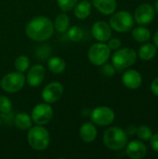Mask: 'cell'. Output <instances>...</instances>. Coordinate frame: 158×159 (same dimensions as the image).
<instances>
[{"label":"cell","mask_w":158,"mask_h":159,"mask_svg":"<svg viewBox=\"0 0 158 159\" xmlns=\"http://www.w3.org/2000/svg\"><path fill=\"white\" fill-rule=\"evenodd\" d=\"M26 35L37 42L49 39L54 33V24L52 20L46 16H37L33 18L25 27Z\"/></svg>","instance_id":"6da1fadb"},{"label":"cell","mask_w":158,"mask_h":159,"mask_svg":"<svg viewBox=\"0 0 158 159\" xmlns=\"http://www.w3.org/2000/svg\"><path fill=\"white\" fill-rule=\"evenodd\" d=\"M128 135L126 131L119 127H111L103 134L104 145L113 151L122 150L128 143Z\"/></svg>","instance_id":"7a4b0ae2"},{"label":"cell","mask_w":158,"mask_h":159,"mask_svg":"<svg viewBox=\"0 0 158 159\" xmlns=\"http://www.w3.org/2000/svg\"><path fill=\"white\" fill-rule=\"evenodd\" d=\"M27 141L33 149L36 151H43L46 150L50 143V135L47 129L43 126L36 125L29 129Z\"/></svg>","instance_id":"3957f363"},{"label":"cell","mask_w":158,"mask_h":159,"mask_svg":"<svg viewBox=\"0 0 158 159\" xmlns=\"http://www.w3.org/2000/svg\"><path fill=\"white\" fill-rule=\"evenodd\" d=\"M138 58V54L135 49L131 48H118L112 56V64L115 70L121 71L132 66Z\"/></svg>","instance_id":"277c9868"},{"label":"cell","mask_w":158,"mask_h":159,"mask_svg":"<svg viewBox=\"0 0 158 159\" xmlns=\"http://www.w3.org/2000/svg\"><path fill=\"white\" fill-rule=\"evenodd\" d=\"M109 25L115 32L126 33L133 28L134 18L131 13L127 10L115 11L109 20Z\"/></svg>","instance_id":"5b68a950"},{"label":"cell","mask_w":158,"mask_h":159,"mask_svg":"<svg viewBox=\"0 0 158 159\" xmlns=\"http://www.w3.org/2000/svg\"><path fill=\"white\" fill-rule=\"evenodd\" d=\"M111 56V50L108 48L107 44L104 42H98L93 44L88 51V61L96 65L102 66L109 60Z\"/></svg>","instance_id":"8992f818"},{"label":"cell","mask_w":158,"mask_h":159,"mask_svg":"<svg viewBox=\"0 0 158 159\" xmlns=\"http://www.w3.org/2000/svg\"><path fill=\"white\" fill-rule=\"evenodd\" d=\"M25 84V76L20 72H11L5 75L1 80V88L8 93H15L20 90Z\"/></svg>","instance_id":"52a82bcc"},{"label":"cell","mask_w":158,"mask_h":159,"mask_svg":"<svg viewBox=\"0 0 158 159\" xmlns=\"http://www.w3.org/2000/svg\"><path fill=\"white\" fill-rule=\"evenodd\" d=\"M115 115L112 108L108 106H98L90 113L92 123L98 126L105 127L111 125L115 120Z\"/></svg>","instance_id":"ba28073f"},{"label":"cell","mask_w":158,"mask_h":159,"mask_svg":"<svg viewBox=\"0 0 158 159\" xmlns=\"http://www.w3.org/2000/svg\"><path fill=\"white\" fill-rule=\"evenodd\" d=\"M31 117L36 125L44 126L53 118V109L47 102L38 103L33 108Z\"/></svg>","instance_id":"9c48e42d"},{"label":"cell","mask_w":158,"mask_h":159,"mask_svg":"<svg viewBox=\"0 0 158 159\" xmlns=\"http://www.w3.org/2000/svg\"><path fill=\"white\" fill-rule=\"evenodd\" d=\"M156 17V9L149 3H142L134 12V21H136L139 25H147L151 23Z\"/></svg>","instance_id":"30bf717a"},{"label":"cell","mask_w":158,"mask_h":159,"mask_svg":"<svg viewBox=\"0 0 158 159\" xmlns=\"http://www.w3.org/2000/svg\"><path fill=\"white\" fill-rule=\"evenodd\" d=\"M63 94V87L60 82H51L47 84L42 90L41 97L43 101L48 104L58 102Z\"/></svg>","instance_id":"8fae6325"},{"label":"cell","mask_w":158,"mask_h":159,"mask_svg":"<svg viewBox=\"0 0 158 159\" xmlns=\"http://www.w3.org/2000/svg\"><path fill=\"white\" fill-rule=\"evenodd\" d=\"M46 76V70L45 67L41 64H34L31 68L28 69L27 76L25 80L30 87L36 88L42 84L44 78Z\"/></svg>","instance_id":"7c38bea8"},{"label":"cell","mask_w":158,"mask_h":159,"mask_svg":"<svg viewBox=\"0 0 158 159\" xmlns=\"http://www.w3.org/2000/svg\"><path fill=\"white\" fill-rule=\"evenodd\" d=\"M91 33L93 37L98 42H107L111 36H112V28L110 25L103 21V20H98L94 22L91 28Z\"/></svg>","instance_id":"4fadbf2b"},{"label":"cell","mask_w":158,"mask_h":159,"mask_svg":"<svg viewBox=\"0 0 158 159\" xmlns=\"http://www.w3.org/2000/svg\"><path fill=\"white\" fill-rule=\"evenodd\" d=\"M126 154L131 159H142L147 155V146L141 140H133L127 143Z\"/></svg>","instance_id":"5bb4252c"},{"label":"cell","mask_w":158,"mask_h":159,"mask_svg":"<svg viewBox=\"0 0 158 159\" xmlns=\"http://www.w3.org/2000/svg\"><path fill=\"white\" fill-rule=\"evenodd\" d=\"M122 83L129 89H137L142 84V75L134 69L127 70L122 75Z\"/></svg>","instance_id":"9a60e30c"},{"label":"cell","mask_w":158,"mask_h":159,"mask_svg":"<svg viewBox=\"0 0 158 159\" xmlns=\"http://www.w3.org/2000/svg\"><path fill=\"white\" fill-rule=\"evenodd\" d=\"M97 129L94 123L85 122L82 124L79 129V136L85 143H92L97 138Z\"/></svg>","instance_id":"2e32d148"},{"label":"cell","mask_w":158,"mask_h":159,"mask_svg":"<svg viewBox=\"0 0 158 159\" xmlns=\"http://www.w3.org/2000/svg\"><path fill=\"white\" fill-rule=\"evenodd\" d=\"M91 4L103 15H112L117 8L116 0H92Z\"/></svg>","instance_id":"e0dca14e"},{"label":"cell","mask_w":158,"mask_h":159,"mask_svg":"<svg viewBox=\"0 0 158 159\" xmlns=\"http://www.w3.org/2000/svg\"><path fill=\"white\" fill-rule=\"evenodd\" d=\"M74 16L78 20L87 19L91 13V3L88 0H82L77 2L75 7H74Z\"/></svg>","instance_id":"ac0fdd59"},{"label":"cell","mask_w":158,"mask_h":159,"mask_svg":"<svg viewBox=\"0 0 158 159\" xmlns=\"http://www.w3.org/2000/svg\"><path fill=\"white\" fill-rule=\"evenodd\" d=\"M156 52H157V48L155 46V44L146 42L139 48L137 54L141 60L147 61L154 59L156 55Z\"/></svg>","instance_id":"d6986e66"},{"label":"cell","mask_w":158,"mask_h":159,"mask_svg":"<svg viewBox=\"0 0 158 159\" xmlns=\"http://www.w3.org/2000/svg\"><path fill=\"white\" fill-rule=\"evenodd\" d=\"M131 34L134 40L139 43H146L152 37L151 31L145 26H138L134 28L131 32Z\"/></svg>","instance_id":"ffe728a7"},{"label":"cell","mask_w":158,"mask_h":159,"mask_svg":"<svg viewBox=\"0 0 158 159\" xmlns=\"http://www.w3.org/2000/svg\"><path fill=\"white\" fill-rule=\"evenodd\" d=\"M14 124L20 130H28L33 125V120L27 113L21 112L14 116Z\"/></svg>","instance_id":"44dd1931"},{"label":"cell","mask_w":158,"mask_h":159,"mask_svg":"<svg viewBox=\"0 0 158 159\" xmlns=\"http://www.w3.org/2000/svg\"><path fill=\"white\" fill-rule=\"evenodd\" d=\"M47 67L51 73L59 75L64 72L66 63L64 60L60 57H51L47 61Z\"/></svg>","instance_id":"7402d4cb"},{"label":"cell","mask_w":158,"mask_h":159,"mask_svg":"<svg viewBox=\"0 0 158 159\" xmlns=\"http://www.w3.org/2000/svg\"><path fill=\"white\" fill-rule=\"evenodd\" d=\"M70 27V19L65 13H60L54 20V28L59 33H65Z\"/></svg>","instance_id":"603a6c76"},{"label":"cell","mask_w":158,"mask_h":159,"mask_svg":"<svg viewBox=\"0 0 158 159\" xmlns=\"http://www.w3.org/2000/svg\"><path fill=\"white\" fill-rule=\"evenodd\" d=\"M14 67L16 71L24 73L30 68V60L27 56L25 55H20L16 58L15 62H14Z\"/></svg>","instance_id":"cb8c5ba5"},{"label":"cell","mask_w":158,"mask_h":159,"mask_svg":"<svg viewBox=\"0 0 158 159\" xmlns=\"http://www.w3.org/2000/svg\"><path fill=\"white\" fill-rule=\"evenodd\" d=\"M67 36L68 38L73 41V42H79L83 39L84 37V31L82 28H80L79 26H72L69 27V29L67 30Z\"/></svg>","instance_id":"d4e9b609"},{"label":"cell","mask_w":158,"mask_h":159,"mask_svg":"<svg viewBox=\"0 0 158 159\" xmlns=\"http://www.w3.org/2000/svg\"><path fill=\"white\" fill-rule=\"evenodd\" d=\"M136 134H137L139 140H141L142 142H148V141H150V139L152 138L154 133H153V130L150 127L143 125V126H141L137 129Z\"/></svg>","instance_id":"484cf974"},{"label":"cell","mask_w":158,"mask_h":159,"mask_svg":"<svg viewBox=\"0 0 158 159\" xmlns=\"http://www.w3.org/2000/svg\"><path fill=\"white\" fill-rule=\"evenodd\" d=\"M78 0H57L58 7L63 11V12H68L75 7L77 4Z\"/></svg>","instance_id":"4316f807"},{"label":"cell","mask_w":158,"mask_h":159,"mask_svg":"<svg viewBox=\"0 0 158 159\" xmlns=\"http://www.w3.org/2000/svg\"><path fill=\"white\" fill-rule=\"evenodd\" d=\"M12 111V102L7 96H0V113L7 114Z\"/></svg>","instance_id":"83f0119b"},{"label":"cell","mask_w":158,"mask_h":159,"mask_svg":"<svg viewBox=\"0 0 158 159\" xmlns=\"http://www.w3.org/2000/svg\"><path fill=\"white\" fill-rule=\"evenodd\" d=\"M102 73L104 76H107V77H111L113 75H115V68L114 67L113 64H110V63H104L102 65Z\"/></svg>","instance_id":"f1b7e54d"},{"label":"cell","mask_w":158,"mask_h":159,"mask_svg":"<svg viewBox=\"0 0 158 159\" xmlns=\"http://www.w3.org/2000/svg\"><path fill=\"white\" fill-rule=\"evenodd\" d=\"M107 42H108V43H107V46H108V48H110L111 51H112V50H114V51L117 50L118 48H120V47H121V45H122L121 40H120L119 38H116V37H115V38H110Z\"/></svg>","instance_id":"f546056e"},{"label":"cell","mask_w":158,"mask_h":159,"mask_svg":"<svg viewBox=\"0 0 158 159\" xmlns=\"http://www.w3.org/2000/svg\"><path fill=\"white\" fill-rule=\"evenodd\" d=\"M150 146L151 148L158 153V132L156 134H153L152 138L150 139Z\"/></svg>","instance_id":"4dcf8cb0"},{"label":"cell","mask_w":158,"mask_h":159,"mask_svg":"<svg viewBox=\"0 0 158 159\" xmlns=\"http://www.w3.org/2000/svg\"><path fill=\"white\" fill-rule=\"evenodd\" d=\"M150 89H151V91L153 92V94L158 97V76L152 81Z\"/></svg>","instance_id":"1f68e13d"},{"label":"cell","mask_w":158,"mask_h":159,"mask_svg":"<svg viewBox=\"0 0 158 159\" xmlns=\"http://www.w3.org/2000/svg\"><path fill=\"white\" fill-rule=\"evenodd\" d=\"M137 127L136 126H134V125H129V126H128V128L126 129V133H127V135L128 136H133V135H135L136 133H137Z\"/></svg>","instance_id":"d6a6232c"},{"label":"cell","mask_w":158,"mask_h":159,"mask_svg":"<svg viewBox=\"0 0 158 159\" xmlns=\"http://www.w3.org/2000/svg\"><path fill=\"white\" fill-rule=\"evenodd\" d=\"M154 44L158 48V30L155 33V35H154Z\"/></svg>","instance_id":"836d02e7"},{"label":"cell","mask_w":158,"mask_h":159,"mask_svg":"<svg viewBox=\"0 0 158 159\" xmlns=\"http://www.w3.org/2000/svg\"><path fill=\"white\" fill-rule=\"evenodd\" d=\"M155 9H156V11L158 13V0L156 2V6H155Z\"/></svg>","instance_id":"e575fe53"},{"label":"cell","mask_w":158,"mask_h":159,"mask_svg":"<svg viewBox=\"0 0 158 159\" xmlns=\"http://www.w3.org/2000/svg\"><path fill=\"white\" fill-rule=\"evenodd\" d=\"M1 123H2V119H1V117H0V127H1Z\"/></svg>","instance_id":"d590c367"}]
</instances>
